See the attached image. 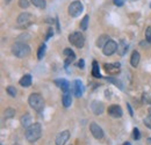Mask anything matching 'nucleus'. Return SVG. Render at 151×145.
<instances>
[{"mask_svg":"<svg viewBox=\"0 0 151 145\" xmlns=\"http://www.w3.org/2000/svg\"><path fill=\"white\" fill-rule=\"evenodd\" d=\"M24 136H26V139L29 143H34V142L38 141L42 136V126L40 123L32 124L29 128H27Z\"/></svg>","mask_w":151,"mask_h":145,"instance_id":"1","label":"nucleus"},{"mask_svg":"<svg viewBox=\"0 0 151 145\" xmlns=\"http://www.w3.org/2000/svg\"><path fill=\"white\" fill-rule=\"evenodd\" d=\"M28 103H29V106L32 108L34 109L35 111H37V113H42L43 109H44V100H43L42 95L38 94V93H33V94L29 95Z\"/></svg>","mask_w":151,"mask_h":145,"instance_id":"2","label":"nucleus"},{"mask_svg":"<svg viewBox=\"0 0 151 145\" xmlns=\"http://www.w3.org/2000/svg\"><path fill=\"white\" fill-rule=\"evenodd\" d=\"M12 52L15 57L18 58H24L27 56L30 55V48L27 43L23 42H17L13 47H12Z\"/></svg>","mask_w":151,"mask_h":145,"instance_id":"3","label":"nucleus"},{"mask_svg":"<svg viewBox=\"0 0 151 145\" xmlns=\"http://www.w3.org/2000/svg\"><path fill=\"white\" fill-rule=\"evenodd\" d=\"M69 42L76 48L81 49L85 45V37L80 32H73L72 34L69 35Z\"/></svg>","mask_w":151,"mask_h":145,"instance_id":"4","label":"nucleus"},{"mask_svg":"<svg viewBox=\"0 0 151 145\" xmlns=\"http://www.w3.org/2000/svg\"><path fill=\"white\" fill-rule=\"evenodd\" d=\"M83 11H84V6H83V4H81L80 1H78V0L71 2V4L69 5V7H68V12H69V14H70L72 18L79 17V15L83 13Z\"/></svg>","mask_w":151,"mask_h":145,"instance_id":"5","label":"nucleus"},{"mask_svg":"<svg viewBox=\"0 0 151 145\" xmlns=\"http://www.w3.org/2000/svg\"><path fill=\"white\" fill-rule=\"evenodd\" d=\"M117 43L113 41V39H109L106 44H105V47L102 48V52L105 56H112L113 54H115L116 51H117Z\"/></svg>","mask_w":151,"mask_h":145,"instance_id":"6","label":"nucleus"},{"mask_svg":"<svg viewBox=\"0 0 151 145\" xmlns=\"http://www.w3.org/2000/svg\"><path fill=\"white\" fill-rule=\"evenodd\" d=\"M69 139H70V131L69 130H63L62 132H59L56 136L55 143H56V145H65Z\"/></svg>","mask_w":151,"mask_h":145,"instance_id":"7","label":"nucleus"},{"mask_svg":"<svg viewBox=\"0 0 151 145\" xmlns=\"http://www.w3.org/2000/svg\"><path fill=\"white\" fill-rule=\"evenodd\" d=\"M32 20H33V15H32L30 13L24 12V13H21L19 17H18L17 22H18V24H19V26H23V27H26V26H28V24L32 22Z\"/></svg>","mask_w":151,"mask_h":145,"instance_id":"8","label":"nucleus"},{"mask_svg":"<svg viewBox=\"0 0 151 145\" xmlns=\"http://www.w3.org/2000/svg\"><path fill=\"white\" fill-rule=\"evenodd\" d=\"M90 130H91V134L93 135L95 139H102L104 138V130L99 127L96 123H91L90 126Z\"/></svg>","mask_w":151,"mask_h":145,"instance_id":"9","label":"nucleus"},{"mask_svg":"<svg viewBox=\"0 0 151 145\" xmlns=\"http://www.w3.org/2000/svg\"><path fill=\"white\" fill-rule=\"evenodd\" d=\"M72 92L75 94V96L77 98H80L84 93V86L81 84V81L79 79H76L75 81L72 83Z\"/></svg>","mask_w":151,"mask_h":145,"instance_id":"10","label":"nucleus"},{"mask_svg":"<svg viewBox=\"0 0 151 145\" xmlns=\"http://www.w3.org/2000/svg\"><path fill=\"white\" fill-rule=\"evenodd\" d=\"M108 114L114 117V118H119V117H121L122 115H123V111H122V108L120 107V106H117V105H112V106H109L108 107Z\"/></svg>","mask_w":151,"mask_h":145,"instance_id":"11","label":"nucleus"},{"mask_svg":"<svg viewBox=\"0 0 151 145\" xmlns=\"http://www.w3.org/2000/svg\"><path fill=\"white\" fill-rule=\"evenodd\" d=\"M63 54H64V56L66 57V59H65V67H68V66H69V64H70V63H72V62L76 59V54H75V51H73V50H71V49H69V48L64 49Z\"/></svg>","mask_w":151,"mask_h":145,"instance_id":"12","label":"nucleus"},{"mask_svg":"<svg viewBox=\"0 0 151 145\" xmlns=\"http://www.w3.org/2000/svg\"><path fill=\"white\" fill-rule=\"evenodd\" d=\"M91 109H92V111L94 113L95 115H101L104 113V110H105V107H104L102 102H100V101H93L92 105H91Z\"/></svg>","mask_w":151,"mask_h":145,"instance_id":"13","label":"nucleus"},{"mask_svg":"<svg viewBox=\"0 0 151 145\" xmlns=\"http://www.w3.org/2000/svg\"><path fill=\"white\" fill-rule=\"evenodd\" d=\"M62 102H63V106L65 108L70 107L71 103H72V96H71V92H63V96H62Z\"/></svg>","mask_w":151,"mask_h":145,"instance_id":"14","label":"nucleus"},{"mask_svg":"<svg viewBox=\"0 0 151 145\" xmlns=\"http://www.w3.org/2000/svg\"><path fill=\"white\" fill-rule=\"evenodd\" d=\"M55 84L62 90V92L70 91V83L65 79H57V80H55Z\"/></svg>","mask_w":151,"mask_h":145,"instance_id":"15","label":"nucleus"},{"mask_svg":"<svg viewBox=\"0 0 151 145\" xmlns=\"http://www.w3.org/2000/svg\"><path fill=\"white\" fill-rule=\"evenodd\" d=\"M105 70L106 72H108L109 74H115L120 69V63H114V64H105Z\"/></svg>","mask_w":151,"mask_h":145,"instance_id":"16","label":"nucleus"},{"mask_svg":"<svg viewBox=\"0 0 151 145\" xmlns=\"http://www.w3.org/2000/svg\"><path fill=\"white\" fill-rule=\"evenodd\" d=\"M32 81H33L32 75H30V74H24V75L20 79L19 84L22 87H29V86L32 85Z\"/></svg>","mask_w":151,"mask_h":145,"instance_id":"17","label":"nucleus"},{"mask_svg":"<svg viewBox=\"0 0 151 145\" xmlns=\"http://www.w3.org/2000/svg\"><path fill=\"white\" fill-rule=\"evenodd\" d=\"M139 60H141V56L138 51H132V57H130V64H132V67H137V65L139 64Z\"/></svg>","mask_w":151,"mask_h":145,"instance_id":"18","label":"nucleus"},{"mask_svg":"<svg viewBox=\"0 0 151 145\" xmlns=\"http://www.w3.org/2000/svg\"><path fill=\"white\" fill-rule=\"evenodd\" d=\"M21 126L23 128H29L32 126V116L29 115V114H24L22 117H21Z\"/></svg>","mask_w":151,"mask_h":145,"instance_id":"19","label":"nucleus"},{"mask_svg":"<svg viewBox=\"0 0 151 145\" xmlns=\"http://www.w3.org/2000/svg\"><path fill=\"white\" fill-rule=\"evenodd\" d=\"M127 51H128V45H127V43H126L124 41H121V42L119 43V45H117V54L120 55V56H124Z\"/></svg>","mask_w":151,"mask_h":145,"instance_id":"20","label":"nucleus"},{"mask_svg":"<svg viewBox=\"0 0 151 145\" xmlns=\"http://www.w3.org/2000/svg\"><path fill=\"white\" fill-rule=\"evenodd\" d=\"M108 41H109V36H108V35H101V36L96 39V47L104 48L105 44H106Z\"/></svg>","mask_w":151,"mask_h":145,"instance_id":"21","label":"nucleus"},{"mask_svg":"<svg viewBox=\"0 0 151 145\" xmlns=\"http://www.w3.org/2000/svg\"><path fill=\"white\" fill-rule=\"evenodd\" d=\"M92 74L94 78H101V74H100V70H99V64L96 60H93L92 63Z\"/></svg>","mask_w":151,"mask_h":145,"instance_id":"22","label":"nucleus"},{"mask_svg":"<svg viewBox=\"0 0 151 145\" xmlns=\"http://www.w3.org/2000/svg\"><path fill=\"white\" fill-rule=\"evenodd\" d=\"M88 20H90V17L88 15H85L83 20L80 21V29L83 30V32H85L87 28H88Z\"/></svg>","mask_w":151,"mask_h":145,"instance_id":"23","label":"nucleus"},{"mask_svg":"<svg viewBox=\"0 0 151 145\" xmlns=\"http://www.w3.org/2000/svg\"><path fill=\"white\" fill-rule=\"evenodd\" d=\"M32 4H33L35 7L41 8V9L45 8V6H47V1H45V0H32Z\"/></svg>","mask_w":151,"mask_h":145,"instance_id":"24","label":"nucleus"},{"mask_svg":"<svg viewBox=\"0 0 151 145\" xmlns=\"http://www.w3.org/2000/svg\"><path fill=\"white\" fill-rule=\"evenodd\" d=\"M45 50H47L45 44H41L40 48H38V50H37V58L40 59V60L43 58V56H44V54H45Z\"/></svg>","mask_w":151,"mask_h":145,"instance_id":"25","label":"nucleus"},{"mask_svg":"<svg viewBox=\"0 0 151 145\" xmlns=\"http://www.w3.org/2000/svg\"><path fill=\"white\" fill-rule=\"evenodd\" d=\"M4 115H5L6 118H11V117H13L15 115V110L13 108H7L5 110V114Z\"/></svg>","mask_w":151,"mask_h":145,"instance_id":"26","label":"nucleus"},{"mask_svg":"<svg viewBox=\"0 0 151 145\" xmlns=\"http://www.w3.org/2000/svg\"><path fill=\"white\" fill-rule=\"evenodd\" d=\"M6 92L8 93V95H11V96H17V93H18V91H17V88L15 87H13V86H8L7 88H6Z\"/></svg>","mask_w":151,"mask_h":145,"instance_id":"27","label":"nucleus"},{"mask_svg":"<svg viewBox=\"0 0 151 145\" xmlns=\"http://www.w3.org/2000/svg\"><path fill=\"white\" fill-rule=\"evenodd\" d=\"M143 123H144V126L147 128L151 129V115H148V116L143 120Z\"/></svg>","mask_w":151,"mask_h":145,"instance_id":"28","label":"nucleus"},{"mask_svg":"<svg viewBox=\"0 0 151 145\" xmlns=\"http://www.w3.org/2000/svg\"><path fill=\"white\" fill-rule=\"evenodd\" d=\"M132 136H134V139H135V141H138V139L141 138V132H139V130H138L137 128L134 129V131H132Z\"/></svg>","mask_w":151,"mask_h":145,"instance_id":"29","label":"nucleus"},{"mask_svg":"<svg viewBox=\"0 0 151 145\" xmlns=\"http://www.w3.org/2000/svg\"><path fill=\"white\" fill-rule=\"evenodd\" d=\"M19 6L21 8H28L29 1L28 0H19Z\"/></svg>","mask_w":151,"mask_h":145,"instance_id":"30","label":"nucleus"},{"mask_svg":"<svg viewBox=\"0 0 151 145\" xmlns=\"http://www.w3.org/2000/svg\"><path fill=\"white\" fill-rule=\"evenodd\" d=\"M145 39H147L148 42H151V26L148 27L147 30H145Z\"/></svg>","mask_w":151,"mask_h":145,"instance_id":"31","label":"nucleus"},{"mask_svg":"<svg viewBox=\"0 0 151 145\" xmlns=\"http://www.w3.org/2000/svg\"><path fill=\"white\" fill-rule=\"evenodd\" d=\"M107 80H108L109 83H113L114 85H116V86H119L120 88H122V85H121V83H120L119 80H116V79H114V78H107Z\"/></svg>","mask_w":151,"mask_h":145,"instance_id":"32","label":"nucleus"},{"mask_svg":"<svg viewBox=\"0 0 151 145\" xmlns=\"http://www.w3.org/2000/svg\"><path fill=\"white\" fill-rule=\"evenodd\" d=\"M114 5L117 7H121L124 5V0H114Z\"/></svg>","mask_w":151,"mask_h":145,"instance_id":"33","label":"nucleus"},{"mask_svg":"<svg viewBox=\"0 0 151 145\" xmlns=\"http://www.w3.org/2000/svg\"><path fill=\"white\" fill-rule=\"evenodd\" d=\"M52 34H54V30H52V28H49V30H48V33H47V35H45V41H48L50 37L52 36Z\"/></svg>","mask_w":151,"mask_h":145,"instance_id":"34","label":"nucleus"},{"mask_svg":"<svg viewBox=\"0 0 151 145\" xmlns=\"http://www.w3.org/2000/svg\"><path fill=\"white\" fill-rule=\"evenodd\" d=\"M79 69H84V66H85V62H84V59H80L79 62H78V65H77Z\"/></svg>","mask_w":151,"mask_h":145,"instance_id":"35","label":"nucleus"},{"mask_svg":"<svg viewBox=\"0 0 151 145\" xmlns=\"http://www.w3.org/2000/svg\"><path fill=\"white\" fill-rule=\"evenodd\" d=\"M127 107H128V110H129V114H130V116H132V115H134V111H132V106H130V105L128 103V105H127Z\"/></svg>","mask_w":151,"mask_h":145,"instance_id":"36","label":"nucleus"},{"mask_svg":"<svg viewBox=\"0 0 151 145\" xmlns=\"http://www.w3.org/2000/svg\"><path fill=\"white\" fill-rule=\"evenodd\" d=\"M123 145H132V144L129 142H126V143H123Z\"/></svg>","mask_w":151,"mask_h":145,"instance_id":"37","label":"nucleus"},{"mask_svg":"<svg viewBox=\"0 0 151 145\" xmlns=\"http://www.w3.org/2000/svg\"><path fill=\"white\" fill-rule=\"evenodd\" d=\"M5 2H6V4H9V2H11V0H5Z\"/></svg>","mask_w":151,"mask_h":145,"instance_id":"38","label":"nucleus"},{"mask_svg":"<svg viewBox=\"0 0 151 145\" xmlns=\"http://www.w3.org/2000/svg\"><path fill=\"white\" fill-rule=\"evenodd\" d=\"M13 145H18V144H13Z\"/></svg>","mask_w":151,"mask_h":145,"instance_id":"39","label":"nucleus"},{"mask_svg":"<svg viewBox=\"0 0 151 145\" xmlns=\"http://www.w3.org/2000/svg\"><path fill=\"white\" fill-rule=\"evenodd\" d=\"M132 1H135V0H132Z\"/></svg>","mask_w":151,"mask_h":145,"instance_id":"40","label":"nucleus"}]
</instances>
